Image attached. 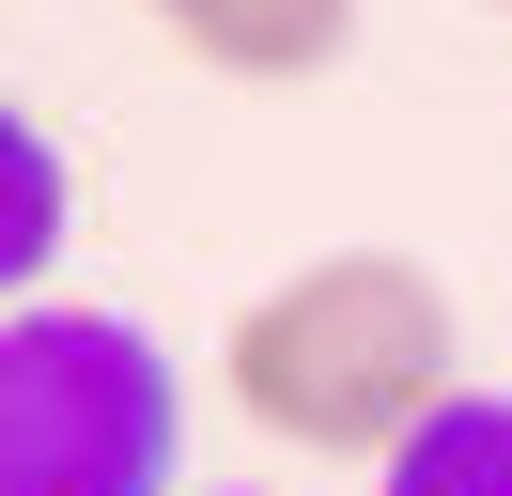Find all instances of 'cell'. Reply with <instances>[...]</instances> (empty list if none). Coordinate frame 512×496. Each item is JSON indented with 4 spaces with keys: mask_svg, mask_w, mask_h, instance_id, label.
Listing matches in <instances>:
<instances>
[{
    "mask_svg": "<svg viewBox=\"0 0 512 496\" xmlns=\"http://www.w3.org/2000/svg\"><path fill=\"white\" fill-rule=\"evenodd\" d=\"M63 233H78V171H63V140H47L32 109H0V295H32V279L63 264Z\"/></svg>",
    "mask_w": 512,
    "mask_h": 496,
    "instance_id": "cell-4",
    "label": "cell"
},
{
    "mask_svg": "<svg viewBox=\"0 0 512 496\" xmlns=\"http://www.w3.org/2000/svg\"><path fill=\"white\" fill-rule=\"evenodd\" d=\"M373 496H512V388H466L450 419H419L373 465Z\"/></svg>",
    "mask_w": 512,
    "mask_h": 496,
    "instance_id": "cell-5",
    "label": "cell"
},
{
    "mask_svg": "<svg viewBox=\"0 0 512 496\" xmlns=\"http://www.w3.org/2000/svg\"><path fill=\"white\" fill-rule=\"evenodd\" d=\"M481 16H512V0H481Z\"/></svg>",
    "mask_w": 512,
    "mask_h": 496,
    "instance_id": "cell-6",
    "label": "cell"
},
{
    "mask_svg": "<svg viewBox=\"0 0 512 496\" xmlns=\"http://www.w3.org/2000/svg\"><path fill=\"white\" fill-rule=\"evenodd\" d=\"M140 16H156L202 78H249V93H311V78H342V47H357V0H140Z\"/></svg>",
    "mask_w": 512,
    "mask_h": 496,
    "instance_id": "cell-3",
    "label": "cell"
},
{
    "mask_svg": "<svg viewBox=\"0 0 512 496\" xmlns=\"http://www.w3.org/2000/svg\"><path fill=\"white\" fill-rule=\"evenodd\" d=\"M187 372L125 310H0V496H187Z\"/></svg>",
    "mask_w": 512,
    "mask_h": 496,
    "instance_id": "cell-2",
    "label": "cell"
},
{
    "mask_svg": "<svg viewBox=\"0 0 512 496\" xmlns=\"http://www.w3.org/2000/svg\"><path fill=\"white\" fill-rule=\"evenodd\" d=\"M218 388L311 465H388L419 419L466 403V310L419 248H311L218 326Z\"/></svg>",
    "mask_w": 512,
    "mask_h": 496,
    "instance_id": "cell-1",
    "label": "cell"
}]
</instances>
